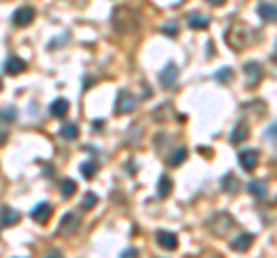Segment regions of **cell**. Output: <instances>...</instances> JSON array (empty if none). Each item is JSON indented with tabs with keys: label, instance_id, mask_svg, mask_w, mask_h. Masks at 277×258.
<instances>
[{
	"label": "cell",
	"instance_id": "obj_1",
	"mask_svg": "<svg viewBox=\"0 0 277 258\" xmlns=\"http://www.w3.org/2000/svg\"><path fill=\"white\" fill-rule=\"evenodd\" d=\"M254 32H257V30L238 23V26H233V28L227 30V44H229L231 48H236V51H243V48H247L249 44H252L249 35H254Z\"/></svg>",
	"mask_w": 277,
	"mask_h": 258
},
{
	"label": "cell",
	"instance_id": "obj_2",
	"mask_svg": "<svg viewBox=\"0 0 277 258\" xmlns=\"http://www.w3.org/2000/svg\"><path fill=\"white\" fill-rule=\"evenodd\" d=\"M136 97L132 95V90H127V88H123V90H118V97H115V113L118 115H125V113H132L134 108H136Z\"/></svg>",
	"mask_w": 277,
	"mask_h": 258
},
{
	"label": "cell",
	"instance_id": "obj_3",
	"mask_svg": "<svg viewBox=\"0 0 277 258\" xmlns=\"http://www.w3.org/2000/svg\"><path fill=\"white\" fill-rule=\"evenodd\" d=\"M212 221H208V228L215 233V235H220V238H224L227 233H229V228L236 224L233 221V217L231 214H227V212H220L217 217H211Z\"/></svg>",
	"mask_w": 277,
	"mask_h": 258
},
{
	"label": "cell",
	"instance_id": "obj_4",
	"mask_svg": "<svg viewBox=\"0 0 277 258\" xmlns=\"http://www.w3.org/2000/svg\"><path fill=\"white\" fill-rule=\"evenodd\" d=\"M33 19H35V10H33V7H28V5H23V7H19V10L14 12L12 23H14L16 28H26V26H30V23H33Z\"/></svg>",
	"mask_w": 277,
	"mask_h": 258
},
{
	"label": "cell",
	"instance_id": "obj_5",
	"mask_svg": "<svg viewBox=\"0 0 277 258\" xmlns=\"http://www.w3.org/2000/svg\"><path fill=\"white\" fill-rule=\"evenodd\" d=\"M178 72H180V69L176 67L173 62H169V65H166V67L160 72V83H162L166 90L176 88V83H178Z\"/></svg>",
	"mask_w": 277,
	"mask_h": 258
},
{
	"label": "cell",
	"instance_id": "obj_6",
	"mask_svg": "<svg viewBox=\"0 0 277 258\" xmlns=\"http://www.w3.org/2000/svg\"><path fill=\"white\" fill-rule=\"evenodd\" d=\"M155 240H157V244L166 251H173V249H178V235L171 233V230H157L155 233Z\"/></svg>",
	"mask_w": 277,
	"mask_h": 258
},
{
	"label": "cell",
	"instance_id": "obj_7",
	"mask_svg": "<svg viewBox=\"0 0 277 258\" xmlns=\"http://www.w3.org/2000/svg\"><path fill=\"white\" fill-rule=\"evenodd\" d=\"M238 162L245 171H254L259 166V152L257 150H243V152L238 154Z\"/></svg>",
	"mask_w": 277,
	"mask_h": 258
},
{
	"label": "cell",
	"instance_id": "obj_8",
	"mask_svg": "<svg viewBox=\"0 0 277 258\" xmlns=\"http://www.w3.org/2000/svg\"><path fill=\"white\" fill-rule=\"evenodd\" d=\"M245 74H247V86L254 88L263 78V72H261V65L259 62H245Z\"/></svg>",
	"mask_w": 277,
	"mask_h": 258
},
{
	"label": "cell",
	"instance_id": "obj_9",
	"mask_svg": "<svg viewBox=\"0 0 277 258\" xmlns=\"http://www.w3.org/2000/svg\"><path fill=\"white\" fill-rule=\"evenodd\" d=\"M26 67H28V65H26V60H21V58H16V56H10V58H7V62H5V72L12 74V76L23 74Z\"/></svg>",
	"mask_w": 277,
	"mask_h": 258
},
{
	"label": "cell",
	"instance_id": "obj_10",
	"mask_svg": "<svg viewBox=\"0 0 277 258\" xmlns=\"http://www.w3.org/2000/svg\"><path fill=\"white\" fill-rule=\"evenodd\" d=\"M252 242H254V235L252 233H240L238 238L231 240V249L233 251H247L252 247Z\"/></svg>",
	"mask_w": 277,
	"mask_h": 258
},
{
	"label": "cell",
	"instance_id": "obj_11",
	"mask_svg": "<svg viewBox=\"0 0 277 258\" xmlns=\"http://www.w3.org/2000/svg\"><path fill=\"white\" fill-rule=\"evenodd\" d=\"M49 111H51V115H53V118H65L67 111H69V102H67L65 97H58V99H53V102H51Z\"/></svg>",
	"mask_w": 277,
	"mask_h": 258
},
{
	"label": "cell",
	"instance_id": "obj_12",
	"mask_svg": "<svg viewBox=\"0 0 277 258\" xmlns=\"http://www.w3.org/2000/svg\"><path fill=\"white\" fill-rule=\"evenodd\" d=\"M187 23H190V28H194V30H203V28H208L211 19H208L206 14H201V12H192L190 16H187Z\"/></svg>",
	"mask_w": 277,
	"mask_h": 258
},
{
	"label": "cell",
	"instance_id": "obj_13",
	"mask_svg": "<svg viewBox=\"0 0 277 258\" xmlns=\"http://www.w3.org/2000/svg\"><path fill=\"white\" fill-rule=\"evenodd\" d=\"M257 12H259V16H261L263 21H268V23L277 21V5H270V2H261Z\"/></svg>",
	"mask_w": 277,
	"mask_h": 258
},
{
	"label": "cell",
	"instance_id": "obj_14",
	"mask_svg": "<svg viewBox=\"0 0 277 258\" xmlns=\"http://www.w3.org/2000/svg\"><path fill=\"white\" fill-rule=\"evenodd\" d=\"M247 136H249V127L245 122H240L233 132H231V136H229V141L233 145H238V143H243V141H247Z\"/></svg>",
	"mask_w": 277,
	"mask_h": 258
},
{
	"label": "cell",
	"instance_id": "obj_15",
	"mask_svg": "<svg viewBox=\"0 0 277 258\" xmlns=\"http://www.w3.org/2000/svg\"><path fill=\"white\" fill-rule=\"evenodd\" d=\"M51 205L49 203H39V205H35V210H33V219L37 221V224H44V221L51 217Z\"/></svg>",
	"mask_w": 277,
	"mask_h": 258
},
{
	"label": "cell",
	"instance_id": "obj_16",
	"mask_svg": "<svg viewBox=\"0 0 277 258\" xmlns=\"http://www.w3.org/2000/svg\"><path fill=\"white\" fill-rule=\"evenodd\" d=\"M77 226H79V217L77 214H65L63 217V221H60V233H74L77 230Z\"/></svg>",
	"mask_w": 277,
	"mask_h": 258
},
{
	"label": "cell",
	"instance_id": "obj_17",
	"mask_svg": "<svg viewBox=\"0 0 277 258\" xmlns=\"http://www.w3.org/2000/svg\"><path fill=\"white\" fill-rule=\"evenodd\" d=\"M19 221V212L16 210H12V208H2L0 210V224L2 226H14Z\"/></svg>",
	"mask_w": 277,
	"mask_h": 258
},
{
	"label": "cell",
	"instance_id": "obj_18",
	"mask_svg": "<svg viewBox=\"0 0 277 258\" xmlns=\"http://www.w3.org/2000/svg\"><path fill=\"white\" fill-rule=\"evenodd\" d=\"M171 189H173L171 178H169V175H162L160 182H157V196H160V198H166V196L171 194Z\"/></svg>",
	"mask_w": 277,
	"mask_h": 258
},
{
	"label": "cell",
	"instance_id": "obj_19",
	"mask_svg": "<svg viewBox=\"0 0 277 258\" xmlns=\"http://www.w3.org/2000/svg\"><path fill=\"white\" fill-rule=\"evenodd\" d=\"M247 191L252 196H257V198H266V182L263 180H252L247 184Z\"/></svg>",
	"mask_w": 277,
	"mask_h": 258
},
{
	"label": "cell",
	"instance_id": "obj_20",
	"mask_svg": "<svg viewBox=\"0 0 277 258\" xmlns=\"http://www.w3.org/2000/svg\"><path fill=\"white\" fill-rule=\"evenodd\" d=\"M222 189L227 191V194H236V191H238V178H236L233 173L224 175V178H222Z\"/></svg>",
	"mask_w": 277,
	"mask_h": 258
},
{
	"label": "cell",
	"instance_id": "obj_21",
	"mask_svg": "<svg viewBox=\"0 0 277 258\" xmlns=\"http://www.w3.org/2000/svg\"><path fill=\"white\" fill-rule=\"evenodd\" d=\"M60 136L65 138V141H74L79 136V127L74 122H67V124H63V129H60Z\"/></svg>",
	"mask_w": 277,
	"mask_h": 258
},
{
	"label": "cell",
	"instance_id": "obj_22",
	"mask_svg": "<svg viewBox=\"0 0 277 258\" xmlns=\"http://www.w3.org/2000/svg\"><path fill=\"white\" fill-rule=\"evenodd\" d=\"M185 159H187V150H185V148H178V150L169 157V166H180Z\"/></svg>",
	"mask_w": 277,
	"mask_h": 258
},
{
	"label": "cell",
	"instance_id": "obj_23",
	"mask_svg": "<svg viewBox=\"0 0 277 258\" xmlns=\"http://www.w3.org/2000/svg\"><path fill=\"white\" fill-rule=\"evenodd\" d=\"M215 81L217 83H231L233 81V69L231 67H222L217 74H215Z\"/></svg>",
	"mask_w": 277,
	"mask_h": 258
},
{
	"label": "cell",
	"instance_id": "obj_24",
	"mask_svg": "<svg viewBox=\"0 0 277 258\" xmlns=\"http://www.w3.org/2000/svg\"><path fill=\"white\" fill-rule=\"evenodd\" d=\"M60 194H63V196H74V194H77V182L65 180L63 184H60Z\"/></svg>",
	"mask_w": 277,
	"mask_h": 258
},
{
	"label": "cell",
	"instance_id": "obj_25",
	"mask_svg": "<svg viewBox=\"0 0 277 258\" xmlns=\"http://www.w3.org/2000/svg\"><path fill=\"white\" fill-rule=\"evenodd\" d=\"M14 118H16V108H14V106H0V120L10 122Z\"/></svg>",
	"mask_w": 277,
	"mask_h": 258
},
{
	"label": "cell",
	"instance_id": "obj_26",
	"mask_svg": "<svg viewBox=\"0 0 277 258\" xmlns=\"http://www.w3.org/2000/svg\"><path fill=\"white\" fill-rule=\"evenodd\" d=\"M81 173H83V178H93L97 173V164L95 162H83L81 164Z\"/></svg>",
	"mask_w": 277,
	"mask_h": 258
},
{
	"label": "cell",
	"instance_id": "obj_27",
	"mask_svg": "<svg viewBox=\"0 0 277 258\" xmlns=\"http://www.w3.org/2000/svg\"><path fill=\"white\" fill-rule=\"evenodd\" d=\"M95 205H97V196L90 191V194H86V196H83V208H86V210H90V208H95Z\"/></svg>",
	"mask_w": 277,
	"mask_h": 258
},
{
	"label": "cell",
	"instance_id": "obj_28",
	"mask_svg": "<svg viewBox=\"0 0 277 258\" xmlns=\"http://www.w3.org/2000/svg\"><path fill=\"white\" fill-rule=\"evenodd\" d=\"M162 32L164 35H169V37H176V35H178V23H166L162 28Z\"/></svg>",
	"mask_w": 277,
	"mask_h": 258
},
{
	"label": "cell",
	"instance_id": "obj_29",
	"mask_svg": "<svg viewBox=\"0 0 277 258\" xmlns=\"http://www.w3.org/2000/svg\"><path fill=\"white\" fill-rule=\"evenodd\" d=\"M102 127H104V120H95V122H93V129H95V132H99Z\"/></svg>",
	"mask_w": 277,
	"mask_h": 258
},
{
	"label": "cell",
	"instance_id": "obj_30",
	"mask_svg": "<svg viewBox=\"0 0 277 258\" xmlns=\"http://www.w3.org/2000/svg\"><path fill=\"white\" fill-rule=\"evenodd\" d=\"M206 2H211L212 7H222V5H224L227 0H206Z\"/></svg>",
	"mask_w": 277,
	"mask_h": 258
},
{
	"label": "cell",
	"instance_id": "obj_31",
	"mask_svg": "<svg viewBox=\"0 0 277 258\" xmlns=\"http://www.w3.org/2000/svg\"><path fill=\"white\" fill-rule=\"evenodd\" d=\"M134 254H136V249H125V251H123V256H125V258L134 256Z\"/></svg>",
	"mask_w": 277,
	"mask_h": 258
},
{
	"label": "cell",
	"instance_id": "obj_32",
	"mask_svg": "<svg viewBox=\"0 0 277 258\" xmlns=\"http://www.w3.org/2000/svg\"><path fill=\"white\" fill-rule=\"evenodd\" d=\"M273 60H275V62H277V48H275V56H273Z\"/></svg>",
	"mask_w": 277,
	"mask_h": 258
},
{
	"label": "cell",
	"instance_id": "obj_33",
	"mask_svg": "<svg viewBox=\"0 0 277 258\" xmlns=\"http://www.w3.org/2000/svg\"><path fill=\"white\" fill-rule=\"evenodd\" d=\"M0 90H2V81H0Z\"/></svg>",
	"mask_w": 277,
	"mask_h": 258
}]
</instances>
